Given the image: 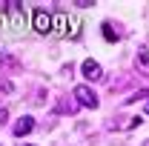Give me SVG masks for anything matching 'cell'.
I'll return each mask as SVG.
<instances>
[{
  "instance_id": "1",
  "label": "cell",
  "mask_w": 149,
  "mask_h": 146,
  "mask_svg": "<svg viewBox=\"0 0 149 146\" xmlns=\"http://www.w3.org/2000/svg\"><path fill=\"white\" fill-rule=\"evenodd\" d=\"M72 97L77 100V103H80V106H86V109H97V106H100L97 95H95V92L89 89V86H83V83H80V86H74Z\"/></svg>"
},
{
  "instance_id": "8",
  "label": "cell",
  "mask_w": 149,
  "mask_h": 146,
  "mask_svg": "<svg viewBox=\"0 0 149 146\" xmlns=\"http://www.w3.org/2000/svg\"><path fill=\"white\" fill-rule=\"evenodd\" d=\"M15 86H12V80H0V95H12Z\"/></svg>"
},
{
  "instance_id": "2",
  "label": "cell",
  "mask_w": 149,
  "mask_h": 146,
  "mask_svg": "<svg viewBox=\"0 0 149 146\" xmlns=\"http://www.w3.org/2000/svg\"><path fill=\"white\" fill-rule=\"evenodd\" d=\"M35 29L40 35H52V29H55V17L46 12V9H35Z\"/></svg>"
},
{
  "instance_id": "11",
  "label": "cell",
  "mask_w": 149,
  "mask_h": 146,
  "mask_svg": "<svg viewBox=\"0 0 149 146\" xmlns=\"http://www.w3.org/2000/svg\"><path fill=\"white\" fill-rule=\"evenodd\" d=\"M146 115H149V100H146Z\"/></svg>"
},
{
  "instance_id": "5",
  "label": "cell",
  "mask_w": 149,
  "mask_h": 146,
  "mask_svg": "<svg viewBox=\"0 0 149 146\" xmlns=\"http://www.w3.org/2000/svg\"><path fill=\"white\" fill-rule=\"evenodd\" d=\"M52 35H69V17L60 12V15H55V29H52Z\"/></svg>"
},
{
  "instance_id": "10",
  "label": "cell",
  "mask_w": 149,
  "mask_h": 146,
  "mask_svg": "<svg viewBox=\"0 0 149 146\" xmlns=\"http://www.w3.org/2000/svg\"><path fill=\"white\" fill-rule=\"evenodd\" d=\"M6 117H9V112H6V109H0V123H6Z\"/></svg>"
},
{
  "instance_id": "12",
  "label": "cell",
  "mask_w": 149,
  "mask_h": 146,
  "mask_svg": "<svg viewBox=\"0 0 149 146\" xmlns=\"http://www.w3.org/2000/svg\"><path fill=\"white\" fill-rule=\"evenodd\" d=\"M143 146H149V140H146V143H143Z\"/></svg>"
},
{
  "instance_id": "13",
  "label": "cell",
  "mask_w": 149,
  "mask_h": 146,
  "mask_svg": "<svg viewBox=\"0 0 149 146\" xmlns=\"http://www.w3.org/2000/svg\"><path fill=\"white\" fill-rule=\"evenodd\" d=\"M26 146H32V143H26Z\"/></svg>"
},
{
  "instance_id": "7",
  "label": "cell",
  "mask_w": 149,
  "mask_h": 146,
  "mask_svg": "<svg viewBox=\"0 0 149 146\" xmlns=\"http://www.w3.org/2000/svg\"><path fill=\"white\" fill-rule=\"evenodd\" d=\"M69 26H72V29H69V37L77 40V37H80V20H77V17H69Z\"/></svg>"
},
{
  "instance_id": "9",
  "label": "cell",
  "mask_w": 149,
  "mask_h": 146,
  "mask_svg": "<svg viewBox=\"0 0 149 146\" xmlns=\"http://www.w3.org/2000/svg\"><path fill=\"white\" fill-rule=\"evenodd\" d=\"M0 63H6V66H17V60L9 57V55H0Z\"/></svg>"
},
{
  "instance_id": "4",
  "label": "cell",
  "mask_w": 149,
  "mask_h": 146,
  "mask_svg": "<svg viewBox=\"0 0 149 146\" xmlns=\"http://www.w3.org/2000/svg\"><path fill=\"white\" fill-rule=\"evenodd\" d=\"M32 129H35V117H32V115H23L17 123H15L12 132H15V138H23V135H29Z\"/></svg>"
},
{
  "instance_id": "6",
  "label": "cell",
  "mask_w": 149,
  "mask_h": 146,
  "mask_svg": "<svg viewBox=\"0 0 149 146\" xmlns=\"http://www.w3.org/2000/svg\"><path fill=\"white\" fill-rule=\"evenodd\" d=\"M103 37H106V40H109V43H115V40H120V32H118V29H115V26H112L109 20H106V23H103Z\"/></svg>"
},
{
  "instance_id": "3",
  "label": "cell",
  "mask_w": 149,
  "mask_h": 146,
  "mask_svg": "<svg viewBox=\"0 0 149 146\" xmlns=\"http://www.w3.org/2000/svg\"><path fill=\"white\" fill-rule=\"evenodd\" d=\"M80 72H83L86 80H103V69H100V63H97V60H83Z\"/></svg>"
}]
</instances>
